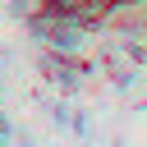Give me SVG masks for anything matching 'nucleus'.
<instances>
[{
  "label": "nucleus",
  "instance_id": "nucleus-1",
  "mask_svg": "<svg viewBox=\"0 0 147 147\" xmlns=\"http://www.w3.org/2000/svg\"><path fill=\"white\" fill-rule=\"evenodd\" d=\"M9 138H14V147H37V133L32 129H14Z\"/></svg>",
  "mask_w": 147,
  "mask_h": 147
},
{
  "label": "nucleus",
  "instance_id": "nucleus-2",
  "mask_svg": "<svg viewBox=\"0 0 147 147\" xmlns=\"http://www.w3.org/2000/svg\"><path fill=\"white\" fill-rule=\"evenodd\" d=\"M46 5H51V9H60V14H74L83 0H46Z\"/></svg>",
  "mask_w": 147,
  "mask_h": 147
}]
</instances>
